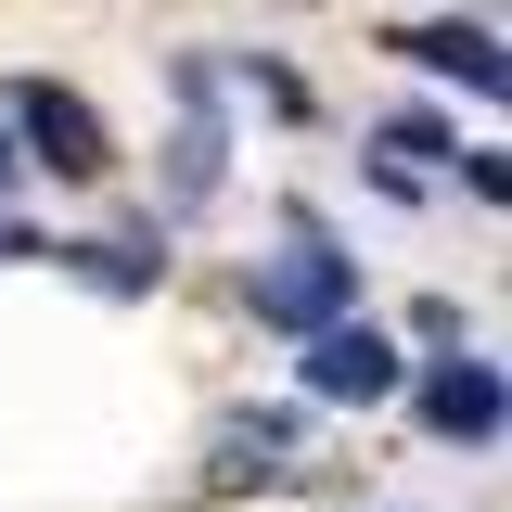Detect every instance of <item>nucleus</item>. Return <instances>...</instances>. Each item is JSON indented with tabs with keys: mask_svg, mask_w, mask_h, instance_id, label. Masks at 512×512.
Masks as SVG:
<instances>
[{
	"mask_svg": "<svg viewBox=\"0 0 512 512\" xmlns=\"http://www.w3.org/2000/svg\"><path fill=\"white\" fill-rule=\"evenodd\" d=\"M0 128H13V154H39L52 180H103V167H116V128L90 116L64 77H13V116Z\"/></svg>",
	"mask_w": 512,
	"mask_h": 512,
	"instance_id": "1",
	"label": "nucleus"
},
{
	"mask_svg": "<svg viewBox=\"0 0 512 512\" xmlns=\"http://www.w3.org/2000/svg\"><path fill=\"white\" fill-rule=\"evenodd\" d=\"M218 64L205 52H180V141H167V205H205L218 192Z\"/></svg>",
	"mask_w": 512,
	"mask_h": 512,
	"instance_id": "5",
	"label": "nucleus"
},
{
	"mask_svg": "<svg viewBox=\"0 0 512 512\" xmlns=\"http://www.w3.org/2000/svg\"><path fill=\"white\" fill-rule=\"evenodd\" d=\"M500 359H436L423 372V436H448V448H500Z\"/></svg>",
	"mask_w": 512,
	"mask_h": 512,
	"instance_id": "4",
	"label": "nucleus"
},
{
	"mask_svg": "<svg viewBox=\"0 0 512 512\" xmlns=\"http://www.w3.org/2000/svg\"><path fill=\"white\" fill-rule=\"evenodd\" d=\"M384 154H410V167H448V154H461V141H448L436 116H397V128H384Z\"/></svg>",
	"mask_w": 512,
	"mask_h": 512,
	"instance_id": "9",
	"label": "nucleus"
},
{
	"mask_svg": "<svg viewBox=\"0 0 512 512\" xmlns=\"http://www.w3.org/2000/svg\"><path fill=\"white\" fill-rule=\"evenodd\" d=\"M295 346H308V359H295V384H308L320 410H372V397H397V384H410V359H397L359 308L320 320V333H295Z\"/></svg>",
	"mask_w": 512,
	"mask_h": 512,
	"instance_id": "3",
	"label": "nucleus"
},
{
	"mask_svg": "<svg viewBox=\"0 0 512 512\" xmlns=\"http://www.w3.org/2000/svg\"><path fill=\"white\" fill-rule=\"evenodd\" d=\"M397 52L423 64V77H461L474 103H500V39H487V26H410Z\"/></svg>",
	"mask_w": 512,
	"mask_h": 512,
	"instance_id": "6",
	"label": "nucleus"
},
{
	"mask_svg": "<svg viewBox=\"0 0 512 512\" xmlns=\"http://www.w3.org/2000/svg\"><path fill=\"white\" fill-rule=\"evenodd\" d=\"M282 448H295V423L256 410V423H218V461H205V474H218V487H256V474H282Z\"/></svg>",
	"mask_w": 512,
	"mask_h": 512,
	"instance_id": "7",
	"label": "nucleus"
},
{
	"mask_svg": "<svg viewBox=\"0 0 512 512\" xmlns=\"http://www.w3.org/2000/svg\"><path fill=\"white\" fill-rule=\"evenodd\" d=\"M13 180H26V154H13V128H0V205H13Z\"/></svg>",
	"mask_w": 512,
	"mask_h": 512,
	"instance_id": "10",
	"label": "nucleus"
},
{
	"mask_svg": "<svg viewBox=\"0 0 512 512\" xmlns=\"http://www.w3.org/2000/svg\"><path fill=\"white\" fill-rule=\"evenodd\" d=\"M39 256H64V269L103 282V295H154V282H167V256H154V244H39Z\"/></svg>",
	"mask_w": 512,
	"mask_h": 512,
	"instance_id": "8",
	"label": "nucleus"
},
{
	"mask_svg": "<svg viewBox=\"0 0 512 512\" xmlns=\"http://www.w3.org/2000/svg\"><path fill=\"white\" fill-rule=\"evenodd\" d=\"M244 295H256V320H269V333H320V320H346V308H359V256H333L320 231H295V244L269 256Z\"/></svg>",
	"mask_w": 512,
	"mask_h": 512,
	"instance_id": "2",
	"label": "nucleus"
}]
</instances>
